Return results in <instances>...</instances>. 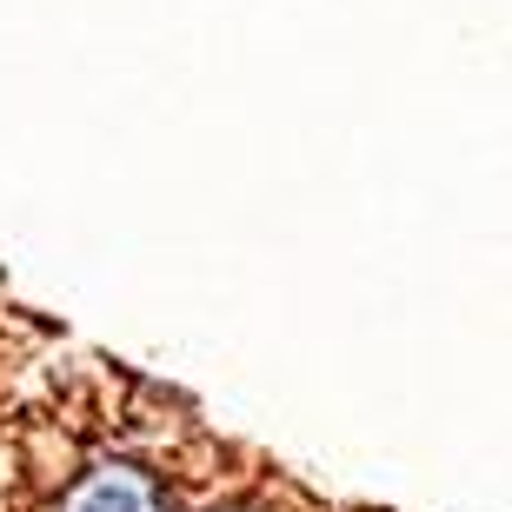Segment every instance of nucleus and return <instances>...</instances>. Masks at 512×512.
<instances>
[{
  "label": "nucleus",
  "instance_id": "nucleus-1",
  "mask_svg": "<svg viewBox=\"0 0 512 512\" xmlns=\"http://www.w3.org/2000/svg\"><path fill=\"white\" fill-rule=\"evenodd\" d=\"M60 512H160V493H153V479L133 473V466H94V473L67 493Z\"/></svg>",
  "mask_w": 512,
  "mask_h": 512
},
{
  "label": "nucleus",
  "instance_id": "nucleus-2",
  "mask_svg": "<svg viewBox=\"0 0 512 512\" xmlns=\"http://www.w3.org/2000/svg\"><path fill=\"white\" fill-rule=\"evenodd\" d=\"M213 512H240V506H213Z\"/></svg>",
  "mask_w": 512,
  "mask_h": 512
}]
</instances>
